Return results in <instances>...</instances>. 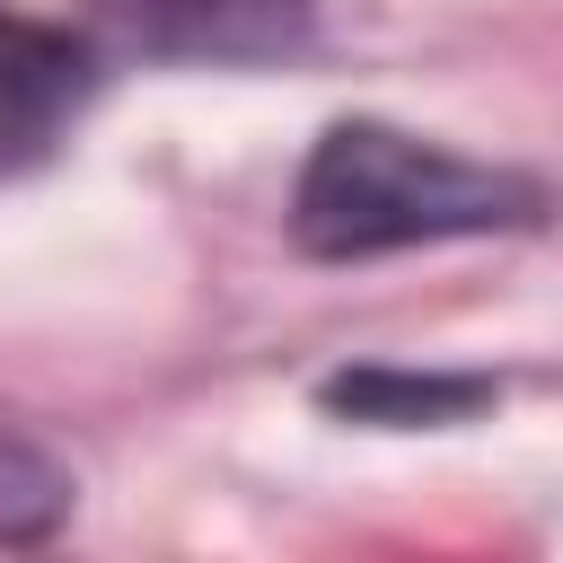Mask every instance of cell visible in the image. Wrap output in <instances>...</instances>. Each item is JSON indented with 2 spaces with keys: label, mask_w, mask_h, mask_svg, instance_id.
<instances>
[{
  "label": "cell",
  "mask_w": 563,
  "mask_h": 563,
  "mask_svg": "<svg viewBox=\"0 0 563 563\" xmlns=\"http://www.w3.org/2000/svg\"><path fill=\"white\" fill-rule=\"evenodd\" d=\"M537 185L484 158H457L440 141H413L396 123H334L290 194V238L308 255H387V246H440V238H493L537 220Z\"/></svg>",
  "instance_id": "1"
},
{
  "label": "cell",
  "mask_w": 563,
  "mask_h": 563,
  "mask_svg": "<svg viewBox=\"0 0 563 563\" xmlns=\"http://www.w3.org/2000/svg\"><path fill=\"white\" fill-rule=\"evenodd\" d=\"M97 35L141 62H282L308 44L317 0H88Z\"/></svg>",
  "instance_id": "2"
},
{
  "label": "cell",
  "mask_w": 563,
  "mask_h": 563,
  "mask_svg": "<svg viewBox=\"0 0 563 563\" xmlns=\"http://www.w3.org/2000/svg\"><path fill=\"white\" fill-rule=\"evenodd\" d=\"M88 106V44L35 18H0V185L44 167Z\"/></svg>",
  "instance_id": "3"
},
{
  "label": "cell",
  "mask_w": 563,
  "mask_h": 563,
  "mask_svg": "<svg viewBox=\"0 0 563 563\" xmlns=\"http://www.w3.org/2000/svg\"><path fill=\"white\" fill-rule=\"evenodd\" d=\"M325 396L343 413H369V422H431V413H466L484 387L475 378H387V369H361V378H334Z\"/></svg>",
  "instance_id": "4"
},
{
  "label": "cell",
  "mask_w": 563,
  "mask_h": 563,
  "mask_svg": "<svg viewBox=\"0 0 563 563\" xmlns=\"http://www.w3.org/2000/svg\"><path fill=\"white\" fill-rule=\"evenodd\" d=\"M62 501H70L62 466H44L35 449L0 440V537H35L44 519H62Z\"/></svg>",
  "instance_id": "5"
}]
</instances>
